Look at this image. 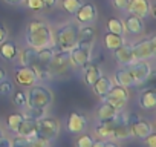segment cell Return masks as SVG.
Returning a JSON list of instances; mask_svg holds the SVG:
<instances>
[{"label": "cell", "mask_w": 156, "mask_h": 147, "mask_svg": "<svg viewBox=\"0 0 156 147\" xmlns=\"http://www.w3.org/2000/svg\"><path fill=\"white\" fill-rule=\"evenodd\" d=\"M26 43L37 51L43 48H52L54 35L51 26L43 20H32L26 26Z\"/></svg>", "instance_id": "6da1fadb"}, {"label": "cell", "mask_w": 156, "mask_h": 147, "mask_svg": "<svg viewBox=\"0 0 156 147\" xmlns=\"http://www.w3.org/2000/svg\"><path fill=\"white\" fill-rule=\"evenodd\" d=\"M78 32H80V26L76 23H67L58 28L54 37L55 48L58 51H70L78 41Z\"/></svg>", "instance_id": "7a4b0ae2"}, {"label": "cell", "mask_w": 156, "mask_h": 147, "mask_svg": "<svg viewBox=\"0 0 156 147\" xmlns=\"http://www.w3.org/2000/svg\"><path fill=\"white\" fill-rule=\"evenodd\" d=\"M54 100L52 92L44 86H31L26 94V107L46 110Z\"/></svg>", "instance_id": "3957f363"}, {"label": "cell", "mask_w": 156, "mask_h": 147, "mask_svg": "<svg viewBox=\"0 0 156 147\" xmlns=\"http://www.w3.org/2000/svg\"><path fill=\"white\" fill-rule=\"evenodd\" d=\"M60 132V123L58 120L52 118V117H41L40 120H37V129H35V136L51 142L52 139L57 138Z\"/></svg>", "instance_id": "277c9868"}, {"label": "cell", "mask_w": 156, "mask_h": 147, "mask_svg": "<svg viewBox=\"0 0 156 147\" xmlns=\"http://www.w3.org/2000/svg\"><path fill=\"white\" fill-rule=\"evenodd\" d=\"M72 67L70 52L69 51H54V55L48 64L51 75H66L69 69Z\"/></svg>", "instance_id": "5b68a950"}, {"label": "cell", "mask_w": 156, "mask_h": 147, "mask_svg": "<svg viewBox=\"0 0 156 147\" xmlns=\"http://www.w3.org/2000/svg\"><path fill=\"white\" fill-rule=\"evenodd\" d=\"M135 60H148L156 55V37L144 38L132 45Z\"/></svg>", "instance_id": "8992f818"}, {"label": "cell", "mask_w": 156, "mask_h": 147, "mask_svg": "<svg viewBox=\"0 0 156 147\" xmlns=\"http://www.w3.org/2000/svg\"><path fill=\"white\" fill-rule=\"evenodd\" d=\"M127 100H129V94H127V89L122 88V86H112L110 91L103 97V101L109 103L110 106H113L116 110H122L124 106L127 104Z\"/></svg>", "instance_id": "52a82bcc"}, {"label": "cell", "mask_w": 156, "mask_h": 147, "mask_svg": "<svg viewBox=\"0 0 156 147\" xmlns=\"http://www.w3.org/2000/svg\"><path fill=\"white\" fill-rule=\"evenodd\" d=\"M127 69L132 74L135 84H142L151 75V66H150V63L147 60H136L132 64H129Z\"/></svg>", "instance_id": "ba28073f"}, {"label": "cell", "mask_w": 156, "mask_h": 147, "mask_svg": "<svg viewBox=\"0 0 156 147\" xmlns=\"http://www.w3.org/2000/svg\"><path fill=\"white\" fill-rule=\"evenodd\" d=\"M129 126H130V130H132V136H136L139 139H144L147 135H150L153 132V126L147 120L139 118L136 113H130Z\"/></svg>", "instance_id": "9c48e42d"}, {"label": "cell", "mask_w": 156, "mask_h": 147, "mask_svg": "<svg viewBox=\"0 0 156 147\" xmlns=\"http://www.w3.org/2000/svg\"><path fill=\"white\" fill-rule=\"evenodd\" d=\"M14 75H16V81L25 88H31L37 81V74L32 66H25V64L17 66L14 69Z\"/></svg>", "instance_id": "30bf717a"}, {"label": "cell", "mask_w": 156, "mask_h": 147, "mask_svg": "<svg viewBox=\"0 0 156 147\" xmlns=\"http://www.w3.org/2000/svg\"><path fill=\"white\" fill-rule=\"evenodd\" d=\"M87 127V118L86 115L80 113V112H70L67 115V121H66V129L70 135H80L86 130Z\"/></svg>", "instance_id": "8fae6325"}, {"label": "cell", "mask_w": 156, "mask_h": 147, "mask_svg": "<svg viewBox=\"0 0 156 147\" xmlns=\"http://www.w3.org/2000/svg\"><path fill=\"white\" fill-rule=\"evenodd\" d=\"M69 52H70L72 66H75V67H84L87 63H90L92 51H89V49H84V48H80V46H73Z\"/></svg>", "instance_id": "7c38bea8"}, {"label": "cell", "mask_w": 156, "mask_h": 147, "mask_svg": "<svg viewBox=\"0 0 156 147\" xmlns=\"http://www.w3.org/2000/svg\"><path fill=\"white\" fill-rule=\"evenodd\" d=\"M73 16L76 17V22L80 25H90L97 19V8L92 3H84V5L80 6V9H78Z\"/></svg>", "instance_id": "4fadbf2b"}, {"label": "cell", "mask_w": 156, "mask_h": 147, "mask_svg": "<svg viewBox=\"0 0 156 147\" xmlns=\"http://www.w3.org/2000/svg\"><path fill=\"white\" fill-rule=\"evenodd\" d=\"M113 57H115L116 63L121 64V66H129V64H132L133 61H136L135 57H133L132 45H129V43H126V41H124L119 48H116V49L113 51Z\"/></svg>", "instance_id": "5bb4252c"}, {"label": "cell", "mask_w": 156, "mask_h": 147, "mask_svg": "<svg viewBox=\"0 0 156 147\" xmlns=\"http://www.w3.org/2000/svg\"><path fill=\"white\" fill-rule=\"evenodd\" d=\"M127 11L133 16H138L139 19H145L150 13V3L148 0H129Z\"/></svg>", "instance_id": "9a60e30c"}, {"label": "cell", "mask_w": 156, "mask_h": 147, "mask_svg": "<svg viewBox=\"0 0 156 147\" xmlns=\"http://www.w3.org/2000/svg\"><path fill=\"white\" fill-rule=\"evenodd\" d=\"M19 55V48L12 40H3L0 43V57L6 61H12L14 58H17Z\"/></svg>", "instance_id": "2e32d148"}, {"label": "cell", "mask_w": 156, "mask_h": 147, "mask_svg": "<svg viewBox=\"0 0 156 147\" xmlns=\"http://www.w3.org/2000/svg\"><path fill=\"white\" fill-rule=\"evenodd\" d=\"M35 129H37V120L34 118H29V117H23L19 129H17V135L19 136H25V138H29V136H34L35 135Z\"/></svg>", "instance_id": "e0dca14e"}, {"label": "cell", "mask_w": 156, "mask_h": 147, "mask_svg": "<svg viewBox=\"0 0 156 147\" xmlns=\"http://www.w3.org/2000/svg\"><path fill=\"white\" fill-rule=\"evenodd\" d=\"M115 83L118 86H122V88H130V86H135V81H133V77H132V74L129 72L127 67H119L115 70Z\"/></svg>", "instance_id": "ac0fdd59"}, {"label": "cell", "mask_w": 156, "mask_h": 147, "mask_svg": "<svg viewBox=\"0 0 156 147\" xmlns=\"http://www.w3.org/2000/svg\"><path fill=\"white\" fill-rule=\"evenodd\" d=\"M139 106L145 110H153L156 107V91L153 88L145 89L139 95Z\"/></svg>", "instance_id": "d6986e66"}, {"label": "cell", "mask_w": 156, "mask_h": 147, "mask_svg": "<svg viewBox=\"0 0 156 147\" xmlns=\"http://www.w3.org/2000/svg\"><path fill=\"white\" fill-rule=\"evenodd\" d=\"M122 25H124V31H127L132 35L141 34L142 32V28H144L142 26V19H139L138 16H133V14H130Z\"/></svg>", "instance_id": "ffe728a7"}, {"label": "cell", "mask_w": 156, "mask_h": 147, "mask_svg": "<svg viewBox=\"0 0 156 147\" xmlns=\"http://www.w3.org/2000/svg\"><path fill=\"white\" fill-rule=\"evenodd\" d=\"M54 55V49L52 48H43V49H38L37 51V57H35V63H34V69H41V67H46L48 69V64L51 61Z\"/></svg>", "instance_id": "44dd1931"}, {"label": "cell", "mask_w": 156, "mask_h": 147, "mask_svg": "<svg viewBox=\"0 0 156 147\" xmlns=\"http://www.w3.org/2000/svg\"><path fill=\"white\" fill-rule=\"evenodd\" d=\"M103 75V72L100 69L98 64L95 63H87L84 66V81L89 84V86H94V83Z\"/></svg>", "instance_id": "7402d4cb"}, {"label": "cell", "mask_w": 156, "mask_h": 147, "mask_svg": "<svg viewBox=\"0 0 156 147\" xmlns=\"http://www.w3.org/2000/svg\"><path fill=\"white\" fill-rule=\"evenodd\" d=\"M113 86V83H112V80L109 78V77H104V75H101L95 83H94V86H92V89H94V92L100 97V98H103L109 91H110V88Z\"/></svg>", "instance_id": "603a6c76"}, {"label": "cell", "mask_w": 156, "mask_h": 147, "mask_svg": "<svg viewBox=\"0 0 156 147\" xmlns=\"http://www.w3.org/2000/svg\"><path fill=\"white\" fill-rule=\"evenodd\" d=\"M113 120H104V121H100L95 127V132L103 138V139H112L113 136Z\"/></svg>", "instance_id": "cb8c5ba5"}, {"label": "cell", "mask_w": 156, "mask_h": 147, "mask_svg": "<svg viewBox=\"0 0 156 147\" xmlns=\"http://www.w3.org/2000/svg\"><path fill=\"white\" fill-rule=\"evenodd\" d=\"M119 110H116L113 106H110L109 103L103 101L100 106H98V110H97V117L100 121H104V120H112L118 115Z\"/></svg>", "instance_id": "d4e9b609"}, {"label": "cell", "mask_w": 156, "mask_h": 147, "mask_svg": "<svg viewBox=\"0 0 156 147\" xmlns=\"http://www.w3.org/2000/svg\"><path fill=\"white\" fill-rule=\"evenodd\" d=\"M104 46L110 51H115L116 48H119L122 43H124V37L119 35V34H113V32H106L104 34Z\"/></svg>", "instance_id": "484cf974"}, {"label": "cell", "mask_w": 156, "mask_h": 147, "mask_svg": "<svg viewBox=\"0 0 156 147\" xmlns=\"http://www.w3.org/2000/svg\"><path fill=\"white\" fill-rule=\"evenodd\" d=\"M20 61H22V64H25V66H34V63H35V57H37V49H34V48H26V49H23L20 54Z\"/></svg>", "instance_id": "4316f807"}, {"label": "cell", "mask_w": 156, "mask_h": 147, "mask_svg": "<svg viewBox=\"0 0 156 147\" xmlns=\"http://www.w3.org/2000/svg\"><path fill=\"white\" fill-rule=\"evenodd\" d=\"M107 31H109V32H113V34L122 35V34H124V25H122V22H121L119 19L110 17V19L107 20Z\"/></svg>", "instance_id": "83f0119b"}, {"label": "cell", "mask_w": 156, "mask_h": 147, "mask_svg": "<svg viewBox=\"0 0 156 147\" xmlns=\"http://www.w3.org/2000/svg\"><path fill=\"white\" fill-rule=\"evenodd\" d=\"M22 120H23V113H11L8 117V120H6L8 129L16 133L17 129H19V126H20V123H22Z\"/></svg>", "instance_id": "f1b7e54d"}, {"label": "cell", "mask_w": 156, "mask_h": 147, "mask_svg": "<svg viewBox=\"0 0 156 147\" xmlns=\"http://www.w3.org/2000/svg\"><path fill=\"white\" fill-rule=\"evenodd\" d=\"M83 5L81 0H63L61 2V6L64 11L70 13V14H75L78 9H80V6Z\"/></svg>", "instance_id": "f546056e"}, {"label": "cell", "mask_w": 156, "mask_h": 147, "mask_svg": "<svg viewBox=\"0 0 156 147\" xmlns=\"http://www.w3.org/2000/svg\"><path fill=\"white\" fill-rule=\"evenodd\" d=\"M94 144V138L90 135H81L75 139V147H92Z\"/></svg>", "instance_id": "4dcf8cb0"}, {"label": "cell", "mask_w": 156, "mask_h": 147, "mask_svg": "<svg viewBox=\"0 0 156 147\" xmlns=\"http://www.w3.org/2000/svg\"><path fill=\"white\" fill-rule=\"evenodd\" d=\"M14 103L20 109H26V94L23 91H17L14 94Z\"/></svg>", "instance_id": "1f68e13d"}, {"label": "cell", "mask_w": 156, "mask_h": 147, "mask_svg": "<svg viewBox=\"0 0 156 147\" xmlns=\"http://www.w3.org/2000/svg\"><path fill=\"white\" fill-rule=\"evenodd\" d=\"M44 112H46V110H43V109H31V107H28L26 112L23 113V117H29V118H34V120H40L41 117H44Z\"/></svg>", "instance_id": "d6a6232c"}, {"label": "cell", "mask_w": 156, "mask_h": 147, "mask_svg": "<svg viewBox=\"0 0 156 147\" xmlns=\"http://www.w3.org/2000/svg\"><path fill=\"white\" fill-rule=\"evenodd\" d=\"M11 147H31V141H29V138L17 136L11 141Z\"/></svg>", "instance_id": "836d02e7"}, {"label": "cell", "mask_w": 156, "mask_h": 147, "mask_svg": "<svg viewBox=\"0 0 156 147\" xmlns=\"http://www.w3.org/2000/svg\"><path fill=\"white\" fill-rule=\"evenodd\" d=\"M29 141H31V147H48L49 145V142L48 141H44V139H41V138H38V136H29Z\"/></svg>", "instance_id": "e575fe53"}, {"label": "cell", "mask_w": 156, "mask_h": 147, "mask_svg": "<svg viewBox=\"0 0 156 147\" xmlns=\"http://www.w3.org/2000/svg\"><path fill=\"white\" fill-rule=\"evenodd\" d=\"M12 84H11V81H8V80H3V81H0V95H6V94H9V92H12Z\"/></svg>", "instance_id": "d590c367"}, {"label": "cell", "mask_w": 156, "mask_h": 147, "mask_svg": "<svg viewBox=\"0 0 156 147\" xmlns=\"http://www.w3.org/2000/svg\"><path fill=\"white\" fill-rule=\"evenodd\" d=\"M25 2H26L28 8H31V9H34V11H41V9L44 8L41 0H25Z\"/></svg>", "instance_id": "8d00e7d4"}, {"label": "cell", "mask_w": 156, "mask_h": 147, "mask_svg": "<svg viewBox=\"0 0 156 147\" xmlns=\"http://www.w3.org/2000/svg\"><path fill=\"white\" fill-rule=\"evenodd\" d=\"M144 142L147 144V147H156V133L151 132L150 135H147L144 138Z\"/></svg>", "instance_id": "74e56055"}, {"label": "cell", "mask_w": 156, "mask_h": 147, "mask_svg": "<svg viewBox=\"0 0 156 147\" xmlns=\"http://www.w3.org/2000/svg\"><path fill=\"white\" fill-rule=\"evenodd\" d=\"M129 5V0H113V6L119 11H126Z\"/></svg>", "instance_id": "f35d334b"}, {"label": "cell", "mask_w": 156, "mask_h": 147, "mask_svg": "<svg viewBox=\"0 0 156 147\" xmlns=\"http://www.w3.org/2000/svg\"><path fill=\"white\" fill-rule=\"evenodd\" d=\"M0 147H11V141L6 136H0Z\"/></svg>", "instance_id": "ab89813d"}, {"label": "cell", "mask_w": 156, "mask_h": 147, "mask_svg": "<svg viewBox=\"0 0 156 147\" xmlns=\"http://www.w3.org/2000/svg\"><path fill=\"white\" fill-rule=\"evenodd\" d=\"M3 40H6V28L0 23V43H2Z\"/></svg>", "instance_id": "60d3db41"}, {"label": "cell", "mask_w": 156, "mask_h": 147, "mask_svg": "<svg viewBox=\"0 0 156 147\" xmlns=\"http://www.w3.org/2000/svg\"><path fill=\"white\" fill-rule=\"evenodd\" d=\"M41 2H43V6L46 8H54L57 5V0H41Z\"/></svg>", "instance_id": "b9f144b4"}, {"label": "cell", "mask_w": 156, "mask_h": 147, "mask_svg": "<svg viewBox=\"0 0 156 147\" xmlns=\"http://www.w3.org/2000/svg\"><path fill=\"white\" fill-rule=\"evenodd\" d=\"M92 147H104V139H94V144H92Z\"/></svg>", "instance_id": "7bdbcfd3"}, {"label": "cell", "mask_w": 156, "mask_h": 147, "mask_svg": "<svg viewBox=\"0 0 156 147\" xmlns=\"http://www.w3.org/2000/svg\"><path fill=\"white\" fill-rule=\"evenodd\" d=\"M104 147H119L115 141H110V139H107V141H104Z\"/></svg>", "instance_id": "ee69618b"}, {"label": "cell", "mask_w": 156, "mask_h": 147, "mask_svg": "<svg viewBox=\"0 0 156 147\" xmlns=\"http://www.w3.org/2000/svg\"><path fill=\"white\" fill-rule=\"evenodd\" d=\"M6 3H9V5H22L25 0H5Z\"/></svg>", "instance_id": "f6af8a7d"}, {"label": "cell", "mask_w": 156, "mask_h": 147, "mask_svg": "<svg viewBox=\"0 0 156 147\" xmlns=\"http://www.w3.org/2000/svg\"><path fill=\"white\" fill-rule=\"evenodd\" d=\"M3 80H6V70L3 67H0V81H3Z\"/></svg>", "instance_id": "bcb514c9"}, {"label": "cell", "mask_w": 156, "mask_h": 147, "mask_svg": "<svg viewBox=\"0 0 156 147\" xmlns=\"http://www.w3.org/2000/svg\"><path fill=\"white\" fill-rule=\"evenodd\" d=\"M3 135V132H2V129H0V136H2Z\"/></svg>", "instance_id": "7dc6e473"}]
</instances>
